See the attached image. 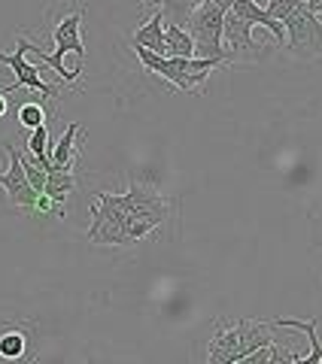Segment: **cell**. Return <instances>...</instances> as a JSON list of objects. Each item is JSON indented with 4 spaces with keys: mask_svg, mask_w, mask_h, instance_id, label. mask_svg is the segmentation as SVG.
I'll return each instance as SVG.
<instances>
[{
    "mask_svg": "<svg viewBox=\"0 0 322 364\" xmlns=\"http://www.w3.org/2000/svg\"><path fill=\"white\" fill-rule=\"evenodd\" d=\"M19 124L21 128H40V124H46V107L43 104H33V100H28V104L19 107Z\"/></svg>",
    "mask_w": 322,
    "mask_h": 364,
    "instance_id": "cell-17",
    "label": "cell"
},
{
    "mask_svg": "<svg viewBox=\"0 0 322 364\" xmlns=\"http://www.w3.org/2000/svg\"><path fill=\"white\" fill-rule=\"evenodd\" d=\"M274 322H256V318H237V322H219L207 343V361L210 364H244L249 352L274 343Z\"/></svg>",
    "mask_w": 322,
    "mask_h": 364,
    "instance_id": "cell-3",
    "label": "cell"
},
{
    "mask_svg": "<svg viewBox=\"0 0 322 364\" xmlns=\"http://www.w3.org/2000/svg\"><path fill=\"white\" fill-rule=\"evenodd\" d=\"M137 52V61H140L146 70H152L155 76L167 79L174 88L180 91H201V85H207V79L216 67H225L222 61L216 58H167V55H155L143 49V46H134Z\"/></svg>",
    "mask_w": 322,
    "mask_h": 364,
    "instance_id": "cell-4",
    "label": "cell"
},
{
    "mask_svg": "<svg viewBox=\"0 0 322 364\" xmlns=\"http://www.w3.org/2000/svg\"><path fill=\"white\" fill-rule=\"evenodd\" d=\"M79 136H83V124L71 122V124H67V131H64V136L58 140V146H55V149L49 152L52 167H58V170H73L76 158H79V149H76Z\"/></svg>",
    "mask_w": 322,
    "mask_h": 364,
    "instance_id": "cell-12",
    "label": "cell"
},
{
    "mask_svg": "<svg viewBox=\"0 0 322 364\" xmlns=\"http://www.w3.org/2000/svg\"><path fill=\"white\" fill-rule=\"evenodd\" d=\"M33 349H37V334H33V328L21 325V322L0 325V358L33 361Z\"/></svg>",
    "mask_w": 322,
    "mask_h": 364,
    "instance_id": "cell-10",
    "label": "cell"
},
{
    "mask_svg": "<svg viewBox=\"0 0 322 364\" xmlns=\"http://www.w3.org/2000/svg\"><path fill=\"white\" fill-rule=\"evenodd\" d=\"M140 4H143L146 9H158V6H161V0H140Z\"/></svg>",
    "mask_w": 322,
    "mask_h": 364,
    "instance_id": "cell-20",
    "label": "cell"
},
{
    "mask_svg": "<svg viewBox=\"0 0 322 364\" xmlns=\"http://www.w3.org/2000/svg\"><path fill=\"white\" fill-rule=\"evenodd\" d=\"M83 13H85V9H73L71 16H64L58 25H55V31H52L55 52H52V55H46L40 46H33V43H31V52L37 55V58H40L46 67H52V70L58 73L64 82H76L79 73H83V64H76L73 70H67V67L61 64L67 52H73L79 61H85V46H83V33H79V25H83Z\"/></svg>",
    "mask_w": 322,
    "mask_h": 364,
    "instance_id": "cell-5",
    "label": "cell"
},
{
    "mask_svg": "<svg viewBox=\"0 0 322 364\" xmlns=\"http://www.w3.org/2000/svg\"><path fill=\"white\" fill-rule=\"evenodd\" d=\"M73 188H76V176H73V170H58V167H52L49 173H46V186H43V195L49 198L55 207H58L64 213V203L67 198L73 195Z\"/></svg>",
    "mask_w": 322,
    "mask_h": 364,
    "instance_id": "cell-13",
    "label": "cell"
},
{
    "mask_svg": "<svg viewBox=\"0 0 322 364\" xmlns=\"http://www.w3.org/2000/svg\"><path fill=\"white\" fill-rule=\"evenodd\" d=\"M222 21H225V9L216 6L213 0H201V6L192 13L186 31L194 40V55L198 58H216L228 64V55L222 46Z\"/></svg>",
    "mask_w": 322,
    "mask_h": 364,
    "instance_id": "cell-6",
    "label": "cell"
},
{
    "mask_svg": "<svg viewBox=\"0 0 322 364\" xmlns=\"http://www.w3.org/2000/svg\"><path fill=\"white\" fill-rule=\"evenodd\" d=\"M95 203L110 219H116L125 228L131 246H137L140 240H146V237L161 231V228L167 225L170 213H174V203L167 198H161L149 182H131V188L125 191V195L98 191Z\"/></svg>",
    "mask_w": 322,
    "mask_h": 364,
    "instance_id": "cell-1",
    "label": "cell"
},
{
    "mask_svg": "<svg viewBox=\"0 0 322 364\" xmlns=\"http://www.w3.org/2000/svg\"><path fill=\"white\" fill-rule=\"evenodd\" d=\"M131 46H143L155 55H165V16H161V9H155L149 21L137 25V31L131 33Z\"/></svg>",
    "mask_w": 322,
    "mask_h": 364,
    "instance_id": "cell-11",
    "label": "cell"
},
{
    "mask_svg": "<svg viewBox=\"0 0 322 364\" xmlns=\"http://www.w3.org/2000/svg\"><path fill=\"white\" fill-rule=\"evenodd\" d=\"M213 4H216V6H222V9H228V6L234 4V0H213Z\"/></svg>",
    "mask_w": 322,
    "mask_h": 364,
    "instance_id": "cell-21",
    "label": "cell"
},
{
    "mask_svg": "<svg viewBox=\"0 0 322 364\" xmlns=\"http://www.w3.org/2000/svg\"><path fill=\"white\" fill-rule=\"evenodd\" d=\"M201 6V0H161V16H165L167 25H180V28H186L189 25V18L192 13Z\"/></svg>",
    "mask_w": 322,
    "mask_h": 364,
    "instance_id": "cell-16",
    "label": "cell"
},
{
    "mask_svg": "<svg viewBox=\"0 0 322 364\" xmlns=\"http://www.w3.org/2000/svg\"><path fill=\"white\" fill-rule=\"evenodd\" d=\"M28 49H31V40L19 37L13 55L0 52V64H6L9 70L16 73V82L13 85L16 88H33V91H40V95H46V97H58V88H55L52 82H46V79L40 76V67H33L31 61H25Z\"/></svg>",
    "mask_w": 322,
    "mask_h": 364,
    "instance_id": "cell-9",
    "label": "cell"
},
{
    "mask_svg": "<svg viewBox=\"0 0 322 364\" xmlns=\"http://www.w3.org/2000/svg\"><path fill=\"white\" fill-rule=\"evenodd\" d=\"M9 91H16V85H4V88H0V119H4L6 109H9V104H6V95H9Z\"/></svg>",
    "mask_w": 322,
    "mask_h": 364,
    "instance_id": "cell-18",
    "label": "cell"
},
{
    "mask_svg": "<svg viewBox=\"0 0 322 364\" xmlns=\"http://www.w3.org/2000/svg\"><path fill=\"white\" fill-rule=\"evenodd\" d=\"M256 4H259V0H256Z\"/></svg>",
    "mask_w": 322,
    "mask_h": 364,
    "instance_id": "cell-22",
    "label": "cell"
},
{
    "mask_svg": "<svg viewBox=\"0 0 322 364\" xmlns=\"http://www.w3.org/2000/svg\"><path fill=\"white\" fill-rule=\"evenodd\" d=\"M310 13H316V18H322V0H313V4H307Z\"/></svg>",
    "mask_w": 322,
    "mask_h": 364,
    "instance_id": "cell-19",
    "label": "cell"
},
{
    "mask_svg": "<svg viewBox=\"0 0 322 364\" xmlns=\"http://www.w3.org/2000/svg\"><path fill=\"white\" fill-rule=\"evenodd\" d=\"M283 28H286V43H283L286 52H292L304 61L322 55V21L316 18V13H310L304 0L283 18Z\"/></svg>",
    "mask_w": 322,
    "mask_h": 364,
    "instance_id": "cell-7",
    "label": "cell"
},
{
    "mask_svg": "<svg viewBox=\"0 0 322 364\" xmlns=\"http://www.w3.org/2000/svg\"><path fill=\"white\" fill-rule=\"evenodd\" d=\"M165 55L167 58H192L194 55L192 33L180 25H167L165 28Z\"/></svg>",
    "mask_w": 322,
    "mask_h": 364,
    "instance_id": "cell-15",
    "label": "cell"
},
{
    "mask_svg": "<svg viewBox=\"0 0 322 364\" xmlns=\"http://www.w3.org/2000/svg\"><path fill=\"white\" fill-rule=\"evenodd\" d=\"M256 25L268 31L277 46L286 43L283 21L268 16V9H261L256 0H234L225 9V21H222V46H225L228 61H259L264 55V46L252 37Z\"/></svg>",
    "mask_w": 322,
    "mask_h": 364,
    "instance_id": "cell-2",
    "label": "cell"
},
{
    "mask_svg": "<svg viewBox=\"0 0 322 364\" xmlns=\"http://www.w3.org/2000/svg\"><path fill=\"white\" fill-rule=\"evenodd\" d=\"M6 155H9V167L6 173H0V191L6 195L9 207L16 210H25V213H33L37 210V191L31 188V182L25 176V170H21V158H19V149L13 143L4 146Z\"/></svg>",
    "mask_w": 322,
    "mask_h": 364,
    "instance_id": "cell-8",
    "label": "cell"
},
{
    "mask_svg": "<svg viewBox=\"0 0 322 364\" xmlns=\"http://www.w3.org/2000/svg\"><path fill=\"white\" fill-rule=\"evenodd\" d=\"M274 325H277V328H298V331L307 334L310 352H307V355H298V364H319L322 361V340L316 334L319 318H310V322H304V318H274Z\"/></svg>",
    "mask_w": 322,
    "mask_h": 364,
    "instance_id": "cell-14",
    "label": "cell"
}]
</instances>
